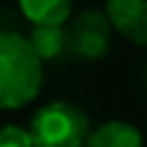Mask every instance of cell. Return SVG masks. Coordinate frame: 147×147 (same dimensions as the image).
I'll return each instance as SVG.
<instances>
[{"instance_id":"6da1fadb","label":"cell","mask_w":147,"mask_h":147,"mask_svg":"<svg viewBox=\"0 0 147 147\" xmlns=\"http://www.w3.org/2000/svg\"><path fill=\"white\" fill-rule=\"evenodd\" d=\"M44 82V60L29 39L0 32V111L22 109L39 94Z\"/></svg>"},{"instance_id":"7a4b0ae2","label":"cell","mask_w":147,"mask_h":147,"mask_svg":"<svg viewBox=\"0 0 147 147\" xmlns=\"http://www.w3.org/2000/svg\"><path fill=\"white\" fill-rule=\"evenodd\" d=\"M29 135L34 147H84L92 130L82 109L68 101H51L34 113Z\"/></svg>"},{"instance_id":"3957f363","label":"cell","mask_w":147,"mask_h":147,"mask_svg":"<svg viewBox=\"0 0 147 147\" xmlns=\"http://www.w3.org/2000/svg\"><path fill=\"white\" fill-rule=\"evenodd\" d=\"M111 22L101 10H82L70 22V53L82 60H101L111 44Z\"/></svg>"},{"instance_id":"277c9868","label":"cell","mask_w":147,"mask_h":147,"mask_svg":"<svg viewBox=\"0 0 147 147\" xmlns=\"http://www.w3.org/2000/svg\"><path fill=\"white\" fill-rule=\"evenodd\" d=\"M104 12L121 36L147 46V0H106Z\"/></svg>"},{"instance_id":"5b68a950","label":"cell","mask_w":147,"mask_h":147,"mask_svg":"<svg viewBox=\"0 0 147 147\" xmlns=\"http://www.w3.org/2000/svg\"><path fill=\"white\" fill-rule=\"evenodd\" d=\"M20 10L34 27H63L72 15V0H20Z\"/></svg>"},{"instance_id":"8992f818","label":"cell","mask_w":147,"mask_h":147,"mask_svg":"<svg viewBox=\"0 0 147 147\" xmlns=\"http://www.w3.org/2000/svg\"><path fill=\"white\" fill-rule=\"evenodd\" d=\"M142 133L125 121H109L92 130L84 147H142Z\"/></svg>"},{"instance_id":"52a82bcc","label":"cell","mask_w":147,"mask_h":147,"mask_svg":"<svg viewBox=\"0 0 147 147\" xmlns=\"http://www.w3.org/2000/svg\"><path fill=\"white\" fill-rule=\"evenodd\" d=\"M36 56L41 60H58L70 53V29L65 27H34L29 34Z\"/></svg>"},{"instance_id":"ba28073f","label":"cell","mask_w":147,"mask_h":147,"mask_svg":"<svg viewBox=\"0 0 147 147\" xmlns=\"http://www.w3.org/2000/svg\"><path fill=\"white\" fill-rule=\"evenodd\" d=\"M0 147H34L29 130L20 125H0Z\"/></svg>"}]
</instances>
